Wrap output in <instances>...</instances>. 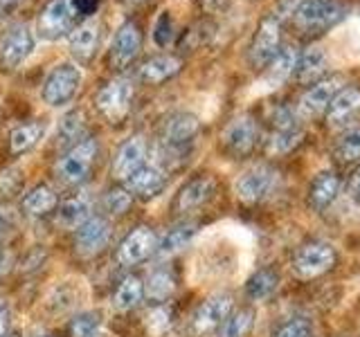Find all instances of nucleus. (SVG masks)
I'll use <instances>...</instances> for the list:
<instances>
[{
  "instance_id": "nucleus-47",
  "label": "nucleus",
  "mask_w": 360,
  "mask_h": 337,
  "mask_svg": "<svg viewBox=\"0 0 360 337\" xmlns=\"http://www.w3.org/2000/svg\"><path fill=\"white\" fill-rule=\"evenodd\" d=\"M0 3H5V5H14V3H18V0H0Z\"/></svg>"
},
{
  "instance_id": "nucleus-13",
  "label": "nucleus",
  "mask_w": 360,
  "mask_h": 337,
  "mask_svg": "<svg viewBox=\"0 0 360 337\" xmlns=\"http://www.w3.org/2000/svg\"><path fill=\"white\" fill-rule=\"evenodd\" d=\"M158 247L155 234L149 227H135L127 239L122 241L117 250V261L122 265H135L149 258Z\"/></svg>"
},
{
  "instance_id": "nucleus-7",
  "label": "nucleus",
  "mask_w": 360,
  "mask_h": 337,
  "mask_svg": "<svg viewBox=\"0 0 360 337\" xmlns=\"http://www.w3.org/2000/svg\"><path fill=\"white\" fill-rule=\"evenodd\" d=\"M77 16V9L72 0H52V3L41 11L37 29L41 39L56 41L65 37V32H70L72 20Z\"/></svg>"
},
{
  "instance_id": "nucleus-30",
  "label": "nucleus",
  "mask_w": 360,
  "mask_h": 337,
  "mask_svg": "<svg viewBox=\"0 0 360 337\" xmlns=\"http://www.w3.org/2000/svg\"><path fill=\"white\" fill-rule=\"evenodd\" d=\"M144 297V284L138 277H127L117 286L115 295H112V306L117 310H131L135 308Z\"/></svg>"
},
{
  "instance_id": "nucleus-37",
  "label": "nucleus",
  "mask_w": 360,
  "mask_h": 337,
  "mask_svg": "<svg viewBox=\"0 0 360 337\" xmlns=\"http://www.w3.org/2000/svg\"><path fill=\"white\" fill-rule=\"evenodd\" d=\"M313 326L307 317H292L284 324H279L273 337H311Z\"/></svg>"
},
{
  "instance_id": "nucleus-15",
  "label": "nucleus",
  "mask_w": 360,
  "mask_h": 337,
  "mask_svg": "<svg viewBox=\"0 0 360 337\" xmlns=\"http://www.w3.org/2000/svg\"><path fill=\"white\" fill-rule=\"evenodd\" d=\"M146 160V142L142 135H135V138L127 140L120 151L115 153V160H112V176L117 180H129L140 166H144Z\"/></svg>"
},
{
  "instance_id": "nucleus-1",
  "label": "nucleus",
  "mask_w": 360,
  "mask_h": 337,
  "mask_svg": "<svg viewBox=\"0 0 360 337\" xmlns=\"http://www.w3.org/2000/svg\"><path fill=\"white\" fill-rule=\"evenodd\" d=\"M84 72L82 67L63 61L59 65L52 67V72L45 77L43 88H41V99L45 106L50 108H61L68 106L79 93V86H82Z\"/></svg>"
},
{
  "instance_id": "nucleus-4",
  "label": "nucleus",
  "mask_w": 360,
  "mask_h": 337,
  "mask_svg": "<svg viewBox=\"0 0 360 337\" xmlns=\"http://www.w3.org/2000/svg\"><path fill=\"white\" fill-rule=\"evenodd\" d=\"M232 312V297L219 292V295H212L196 308V312L191 315L189 319V335L191 337H207L217 329L225 324V319L230 317Z\"/></svg>"
},
{
  "instance_id": "nucleus-43",
  "label": "nucleus",
  "mask_w": 360,
  "mask_h": 337,
  "mask_svg": "<svg viewBox=\"0 0 360 337\" xmlns=\"http://www.w3.org/2000/svg\"><path fill=\"white\" fill-rule=\"evenodd\" d=\"M22 185V176H20V168L11 166V168H5L3 176H0V189L5 191V194H16Z\"/></svg>"
},
{
  "instance_id": "nucleus-32",
  "label": "nucleus",
  "mask_w": 360,
  "mask_h": 337,
  "mask_svg": "<svg viewBox=\"0 0 360 337\" xmlns=\"http://www.w3.org/2000/svg\"><path fill=\"white\" fill-rule=\"evenodd\" d=\"M302 142V131L290 128V131H275L266 142V153L273 157L288 155L290 151H295Z\"/></svg>"
},
{
  "instance_id": "nucleus-48",
  "label": "nucleus",
  "mask_w": 360,
  "mask_h": 337,
  "mask_svg": "<svg viewBox=\"0 0 360 337\" xmlns=\"http://www.w3.org/2000/svg\"><path fill=\"white\" fill-rule=\"evenodd\" d=\"M5 337H20V333H7Z\"/></svg>"
},
{
  "instance_id": "nucleus-34",
  "label": "nucleus",
  "mask_w": 360,
  "mask_h": 337,
  "mask_svg": "<svg viewBox=\"0 0 360 337\" xmlns=\"http://www.w3.org/2000/svg\"><path fill=\"white\" fill-rule=\"evenodd\" d=\"M252 326H255V312L250 308H241L225 319L221 337H248Z\"/></svg>"
},
{
  "instance_id": "nucleus-28",
  "label": "nucleus",
  "mask_w": 360,
  "mask_h": 337,
  "mask_svg": "<svg viewBox=\"0 0 360 337\" xmlns=\"http://www.w3.org/2000/svg\"><path fill=\"white\" fill-rule=\"evenodd\" d=\"M279 288V275L273 267H262L248 279L245 284V295L252 301H264L270 295H275V290Z\"/></svg>"
},
{
  "instance_id": "nucleus-36",
  "label": "nucleus",
  "mask_w": 360,
  "mask_h": 337,
  "mask_svg": "<svg viewBox=\"0 0 360 337\" xmlns=\"http://www.w3.org/2000/svg\"><path fill=\"white\" fill-rule=\"evenodd\" d=\"M335 157L342 162L360 160V126L349 128L335 144Z\"/></svg>"
},
{
  "instance_id": "nucleus-42",
  "label": "nucleus",
  "mask_w": 360,
  "mask_h": 337,
  "mask_svg": "<svg viewBox=\"0 0 360 337\" xmlns=\"http://www.w3.org/2000/svg\"><path fill=\"white\" fill-rule=\"evenodd\" d=\"M297 115L292 108L288 106H279L273 112V124H275V131H290V128H297Z\"/></svg>"
},
{
  "instance_id": "nucleus-33",
  "label": "nucleus",
  "mask_w": 360,
  "mask_h": 337,
  "mask_svg": "<svg viewBox=\"0 0 360 337\" xmlns=\"http://www.w3.org/2000/svg\"><path fill=\"white\" fill-rule=\"evenodd\" d=\"M174 290H176V279L169 272H165V270L153 272L144 284V295L151 301H167L174 295Z\"/></svg>"
},
{
  "instance_id": "nucleus-11",
  "label": "nucleus",
  "mask_w": 360,
  "mask_h": 337,
  "mask_svg": "<svg viewBox=\"0 0 360 337\" xmlns=\"http://www.w3.org/2000/svg\"><path fill=\"white\" fill-rule=\"evenodd\" d=\"M342 90V81L338 77H329V79H322L315 86H311L307 93L302 95L300 99V106L297 112L304 117H315L324 112L329 108V104L333 101V97Z\"/></svg>"
},
{
  "instance_id": "nucleus-40",
  "label": "nucleus",
  "mask_w": 360,
  "mask_h": 337,
  "mask_svg": "<svg viewBox=\"0 0 360 337\" xmlns=\"http://www.w3.org/2000/svg\"><path fill=\"white\" fill-rule=\"evenodd\" d=\"M131 194L127 189H122V187H115V189H110L108 194H106V209L110 213H115V216H120V213H124L129 207H131Z\"/></svg>"
},
{
  "instance_id": "nucleus-25",
  "label": "nucleus",
  "mask_w": 360,
  "mask_h": 337,
  "mask_svg": "<svg viewBox=\"0 0 360 337\" xmlns=\"http://www.w3.org/2000/svg\"><path fill=\"white\" fill-rule=\"evenodd\" d=\"M196 234H198V225L180 223V225H176V227H172L162 236V241L158 243L155 250L160 256H172V254H176L180 250H185V247L196 239Z\"/></svg>"
},
{
  "instance_id": "nucleus-26",
  "label": "nucleus",
  "mask_w": 360,
  "mask_h": 337,
  "mask_svg": "<svg viewBox=\"0 0 360 337\" xmlns=\"http://www.w3.org/2000/svg\"><path fill=\"white\" fill-rule=\"evenodd\" d=\"M297 77L300 81H315L320 79L326 70V52L320 48V45H311L302 52V56H297Z\"/></svg>"
},
{
  "instance_id": "nucleus-35",
  "label": "nucleus",
  "mask_w": 360,
  "mask_h": 337,
  "mask_svg": "<svg viewBox=\"0 0 360 337\" xmlns=\"http://www.w3.org/2000/svg\"><path fill=\"white\" fill-rule=\"evenodd\" d=\"M70 329H72V337H104V324H101V317L93 310L77 315Z\"/></svg>"
},
{
  "instance_id": "nucleus-2",
  "label": "nucleus",
  "mask_w": 360,
  "mask_h": 337,
  "mask_svg": "<svg viewBox=\"0 0 360 337\" xmlns=\"http://www.w3.org/2000/svg\"><path fill=\"white\" fill-rule=\"evenodd\" d=\"M97 151H99V146L95 138H84L77 144H72L70 151H65L59 164H56V176H59L61 183L77 185V183H82V180H86L90 168L95 164Z\"/></svg>"
},
{
  "instance_id": "nucleus-44",
  "label": "nucleus",
  "mask_w": 360,
  "mask_h": 337,
  "mask_svg": "<svg viewBox=\"0 0 360 337\" xmlns=\"http://www.w3.org/2000/svg\"><path fill=\"white\" fill-rule=\"evenodd\" d=\"M347 194L352 200H356L360 205V166L356 168V171L349 176V183H347Z\"/></svg>"
},
{
  "instance_id": "nucleus-18",
  "label": "nucleus",
  "mask_w": 360,
  "mask_h": 337,
  "mask_svg": "<svg viewBox=\"0 0 360 337\" xmlns=\"http://www.w3.org/2000/svg\"><path fill=\"white\" fill-rule=\"evenodd\" d=\"M140 43H142L140 27L135 22H124L110 41V63L115 67L129 65L135 59V54H138Z\"/></svg>"
},
{
  "instance_id": "nucleus-14",
  "label": "nucleus",
  "mask_w": 360,
  "mask_h": 337,
  "mask_svg": "<svg viewBox=\"0 0 360 337\" xmlns=\"http://www.w3.org/2000/svg\"><path fill=\"white\" fill-rule=\"evenodd\" d=\"M214 189H217V183H214V180L207 178V176H200V178L189 180V183L180 187V191L176 194L174 209L178 213L196 211L198 207H202L214 196Z\"/></svg>"
},
{
  "instance_id": "nucleus-27",
  "label": "nucleus",
  "mask_w": 360,
  "mask_h": 337,
  "mask_svg": "<svg viewBox=\"0 0 360 337\" xmlns=\"http://www.w3.org/2000/svg\"><path fill=\"white\" fill-rule=\"evenodd\" d=\"M297 67V52L295 48H279V52L273 56V61L268 63V72H266V84H270V88L279 86L281 81L295 72Z\"/></svg>"
},
{
  "instance_id": "nucleus-12",
  "label": "nucleus",
  "mask_w": 360,
  "mask_h": 337,
  "mask_svg": "<svg viewBox=\"0 0 360 337\" xmlns=\"http://www.w3.org/2000/svg\"><path fill=\"white\" fill-rule=\"evenodd\" d=\"M259 140V126L250 115H241L232 119L223 131V144L234 155H245L255 149Z\"/></svg>"
},
{
  "instance_id": "nucleus-23",
  "label": "nucleus",
  "mask_w": 360,
  "mask_h": 337,
  "mask_svg": "<svg viewBox=\"0 0 360 337\" xmlns=\"http://www.w3.org/2000/svg\"><path fill=\"white\" fill-rule=\"evenodd\" d=\"M338 194H340V178H338L331 168H326V171H320L313 178L309 200L315 209H324L338 198Z\"/></svg>"
},
{
  "instance_id": "nucleus-46",
  "label": "nucleus",
  "mask_w": 360,
  "mask_h": 337,
  "mask_svg": "<svg viewBox=\"0 0 360 337\" xmlns=\"http://www.w3.org/2000/svg\"><path fill=\"white\" fill-rule=\"evenodd\" d=\"M5 230H7V218H5V213L0 211V236L5 234Z\"/></svg>"
},
{
  "instance_id": "nucleus-29",
  "label": "nucleus",
  "mask_w": 360,
  "mask_h": 337,
  "mask_svg": "<svg viewBox=\"0 0 360 337\" xmlns=\"http://www.w3.org/2000/svg\"><path fill=\"white\" fill-rule=\"evenodd\" d=\"M90 218V198L88 196H75L68 198L59 207V223L68 230H77Z\"/></svg>"
},
{
  "instance_id": "nucleus-17",
  "label": "nucleus",
  "mask_w": 360,
  "mask_h": 337,
  "mask_svg": "<svg viewBox=\"0 0 360 337\" xmlns=\"http://www.w3.org/2000/svg\"><path fill=\"white\" fill-rule=\"evenodd\" d=\"M198 128H200V121L196 115H191V112H176V115L169 117V121L165 124L162 140L169 149L180 151L196 138Z\"/></svg>"
},
{
  "instance_id": "nucleus-8",
  "label": "nucleus",
  "mask_w": 360,
  "mask_h": 337,
  "mask_svg": "<svg viewBox=\"0 0 360 337\" xmlns=\"http://www.w3.org/2000/svg\"><path fill=\"white\" fill-rule=\"evenodd\" d=\"M342 14L338 0H297L292 18L300 27H326Z\"/></svg>"
},
{
  "instance_id": "nucleus-38",
  "label": "nucleus",
  "mask_w": 360,
  "mask_h": 337,
  "mask_svg": "<svg viewBox=\"0 0 360 337\" xmlns=\"http://www.w3.org/2000/svg\"><path fill=\"white\" fill-rule=\"evenodd\" d=\"M82 121H84V115L82 112H68V115L59 121V128H56V140L59 142H70L75 140L79 131H82Z\"/></svg>"
},
{
  "instance_id": "nucleus-19",
  "label": "nucleus",
  "mask_w": 360,
  "mask_h": 337,
  "mask_svg": "<svg viewBox=\"0 0 360 337\" xmlns=\"http://www.w3.org/2000/svg\"><path fill=\"white\" fill-rule=\"evenodd\" d=\"M360 115V90L342 88L326 108V121L331 126H347Z\"/></svg>"
},
{
  "instance_id": "nucleus-45",
  "label": "nucleus",
  "mask_w": 360,
  "mask_h": 337,
  "mask_svg": "<svg viewBox=\"0 0 360 337\" xmlns=\"http://www.w3.org/2000/svg\"><path fill=\"white\" fill-rule=\"evenodd\" d=\"M9 331V306L7 301L0 299V337H5Z\"/></svg>"
},
{
  "instance_id": "nucleus-21",
  "label": "nucleus",
  "mask_w": 360,
  "mask_h": 337,
  "mask_svg": "<svg viewBox=\"0 0 360 337\" xmlns=\"http://www.w3.org/2000/svg\"><path fill=\"white\" fill-rule=\"evenodd\" d=\"M180 63L178 56H172V54H155L151 56L149 61H144L142 67H140V79L144 84L149 86H158V84H165L169 81L174 74L180 72Z\"/></svg>"
},
{
  "instance_id": "nucleus-20",
  "label": "nucleus",
  "mask_w": 360,
  "mask_h": 337,
  "mask_svg": "<svg viewBox=\"0 0 360 337\" xmlns=\"http://www.w3.org/2000/svg\"><path fill=\"white\" fill-rule=\"evenodd\" d=\"M129 189L133 191L135 196L140 198H155L160 196L165 187H167V176L162 168L158 166H140L138 171H135L129 180Z\"/></svg>"
},
{
  "instance_id": "nucleus-10",
  "label": "nucleus",
  "mask_w": 360,
  "mask_h": 337,
  "mask_svg": "<svg viewBox=\"0 0 360 337\" xmlns=\"http://www.w3.org/2000/svg\"><path fill=\"white\" fill-rule=\"evenodd\" d=\"M34 52V34L27 25H16L7 32V37L0 43V65L5 70L16 67Z\"/></svg>"
},
{
  "instance_id": "nucleus-41",
  "label": "nucleus",
  "mask_w": 360,
  "mask_h": 337,
  "mask_svg": "<svg viewBox=\"0 0 360 337\" xmlns=\"http://www.w3.org/2000/svg\"><path fill=\"white\" fill-rule=\"evenodd\" d=\"M169 317H172V315H169V310L162 306L153 308L149 315H146V326H149L151 335H165L169 331V326H172V319Z\"/></svg>"
},
{
  "instance_id": "nucleus-39",
  "label": "nucleus",
  "mask_w": 360,
  "mask_h": 337,
  "mask_svg": "<svg viewBox=\"0 0 360 337\" xmlns=\"http://www.w3.org/2000/svg\"><path fill=\"white\" fill-rule=\"evenodd\" d=\"M79 299V292H75L72 281H63V284L52 292L50 306H56L59 310H70Z\"/></svg>"
},
{
  "instance_id": "nucleus-6",
  "label": "nucleus",
  "mask_w": 360,
  "mask_h": 337,
  "mask_svg": "<svg viewBox=\"0 0 360 337\" xmlns=\"http://www.w3.org/2000/svg\"><path fill=\"white\" fill-rule=\"evenodd\" d=\"M131 99H133L131 81L124 77H117L99 90L97 97H95V104H97L101 115H104L108 121H120L129 112Z\"/></svg>"
},
{
  "instance_id": "nucleus-24",
  "label": "nucleus",
  "mask_w": 360,
  "mask_h": 337,
  "mask_svg": "<svg viewBox=\"0 0 360 337\" xmlns=\"http://www.w3.org/2000/svg\"><path fill=\"white\" fill-rule=\"evenodd\" d=\"M97 41H99V25L97 20H88L82 27H77L70 34V52L77 56L79 61H90L97 50Z\"/></svg>"
},
{
  "instance_id": "nucleus-9",
  "label": "nucleus",
  "mask_w": 360,
  "mask_h": 337,
  "mask_svg": "<svg viewBox=\"0 0 360 337\" xmlns=\"http://www.w3.org/2000/svg\"><path fill=\"white\" fill-rule=\"evenodd\" d=\"M110 239V223L104 216H90L84 225H79L75 234V250L79 256L90 258L106 247Z\"/></svg>"
},
{
  "instance_id": "nucleus-5",
  "label": "nucleus",
  "mask_w": 360,
  "mask_h": 337,
  "mask_svg": "<svg viewBox=\"0 0 360 337\" xmlns=\"http://www.w3.org/2000/svg\"><path fill=\"white\" fill-rule=\"evenodd\" d=\"M277 171L268 164H257L252 168L243 171L234 183V194L245 205H257L264 198L273 194V189L277 187Z\"/></svg>"
},
{
  "instance_id": "nucleus-31",
  "label": "nucleus",
  "mask_w": 360,
  "mask_h": 337,
  "mask_svg": "<svg viewBox=\"0 0 360 337\" xmlns=\"http://www.w3.org/2000/svg\"><path fill=\"white\" fill-rule=\"evenodd\" d=\"M43 138V126L37 121L32 124H22V126L14 128L9 135V151L11 153H25L32 146H37L39 140Z\"/></svg>"
},
{
  "instance_id": "nucleus-16",
  "label": "nucleus",
  "mask_w": 360,
  "mask_h": 337,
  "mask_svg": "<svg viewBox=\"0 0 360 337\" xmlns=\"http://www.w3.org/2000/svg\"><path fill=\"white\" fill-rule=\"evenodd\" d=\"M279 52V20L268 16L257 29V37L250 48V59L255 65H268Z\"/></svg>"
},
{
  "instance_id": "nucleus-3",
  "label": "nucleus",
  "mask_w": 360,
  "mask_h": 337,
  "mask_svg": "<svg viewBox=\"0 0 360 337\" xmlns=\"http://www.w3.org/2000/svg\"><path fill=\"white\" fill-rule=\"evenodd\" d=\"M335 250L324 241H311L297 247L292 256V272L300 279H318L335 265Z\"/></svg>"
},
{
  "instance_id": "nucleus-49",
  "label": "nucleus",
  "mask_w": 360,
  "mask_h": 337,
  "mask_svg": "<svg viewBox=\"0 0 360 337\" xmlns=\"http://www.w3.org/2000/svg\"><path fill=\"white\" fill-rule=\"evenodd\" d=\"M129 3H144V0H129Z\"/></svg>"
},
{
  "instance_id": "nucleus-22",
  "label": "nucleus",
  "mask_w": 360,
  "mask_h": 337,
  "mask_svg": "<svg viewBox=\"0 0 360 337\" xmlns=\"http://www.w3.org/2000/svg\"><path fill=\"white\" fill-rule=\"evenodd\" d=\"M56 205H59V196H56V191L48 185L32 187L20 200L22 211H25L27 216H34V218H41V216H45V213L54 211Z\"/></svg>"
}]
</instances>
